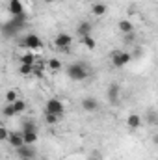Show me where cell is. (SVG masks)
Here are the masks:
<instances>
[{
  "instance_id": "cell-10",
  "label": "cell",
  "mask_w": 158,
  "mask_h": 160,
  "mask_svg": "<svg viewBox=\"0 0 158 160\" xmlns=\"http://www.w3.org/2000/svg\"><path fill=\"white\" fill-rule=\"evenodd\" d=\"M119 93H121V86H119L117 82H114V84H110V86H108L106 95H108V101H110L112 104H116V102L119 101Z\"/></svg>"
},
{
  "instance_id": "cell-21",
  "label": "cell",
  "mask_w": 158,
  "mask_h": 160,
  "mask_svg": "<svg viewBox=\"0 0 158 160\" xmlns=\"http://www.w3.org/2000/svg\"><path fill=\"white\" fill-rule=\"evenodd\" d=\"M19 97H17V91L15 89H9L7 93H6V102H15Z\"/></svg>"
},
{
  "instance_id": "cell-9",
  "label": "cell",
  "mask_w": 158,
  "mask_h": 160,
  "mask_svg": "<svg viewBox=\"0 0 158 160\" xmlns=\"http://www.w3.org/2000/svg\"><path fill=\"white\" fill-rule=\"evenodd\" d=\"M80 104H82V110H86V112H97L99 110V101L95 97H84Z\"/></svg>"
},
{
  "instance_id": "cell-12",
  "label": "cell",
  "mask_w": 158,
  "mask_h": 160,
  "mask_svg": "<svg viewBox=\"0 0 158 160\" xmlns=\"http://www.w3.org/2000/svg\"><path fill=\"white\" fill-rule=\"evenodd\" d=\"M91 32H93V24H91L89 21H82V22H78V26H77V36H78V38L91 36Z\"/></svg>"
},
{
  "instance_id": "cell-23",
  "label": "cell",
  "mask_w": 158,
  "mask_h": 160,
  "mask_svg": "<svg viewBox=\"0 0 158 160\" xmlns=\"http://www.w3.org/2000/svg\"><path fill=\"white\" fill-rule=\"evenodd\" d=\"M9 134H11V132H9V130H7L6 127H0V140L7 142V140H9Z\"/></svg>"
},
{
  "instance_id": "cell-13",
  "label": "cell",
  "mask_w": 158,
  "mask_h": 160,
  "mask_svg": "<svg viewBox=\"0 0 158 160\" xmlns=\"http://www.w3.org/2000/svg\"><path fill=\"white\" fill-rule=\"evenodd\" d=\"M117 30L125 36H130V34H134V22L128 19H121L117 22Z\"/></svg>"
},
{
  "instance_id": "cell-11",
  "label": "cell",
  "mask_w": 158,
  "mask_h": 160,
  "mask_svg": "<svg viewBox=\"0 0 158 160\" xmlns=\"http://www.w3.org/2000/svg\"><path fill=\"white\" fill-rule=\"evenodd\" d=\"M7 143H9L13 149H19V147H22V145H24V134H22V132H11V134H9V140H7Z\"/></svg>"
},
{
  "instance_id": "cell-28",
  "label": "cell",
  "mask_w": 158,
  "mask_h": 160,
  "mask_svg": "<svg viewBox=\"0 0 158 160\" xmlns=\"http://www.w3.org/2000/svg\"><path fill=\"white\" fill-rule=\"evenodd\" d=\"M32 160H39V158H32Z\"/></svg>"
},
{
  "instance_id": "cell-17",
  "label": "cell",
  "mask_w": 158,
  "mask_h": 160,
  "mask_svg": "<svg viewBox=\"0 0 158 160\" xmlns=\"http://www.w3.org/2000/svg\"><path fill=\"white\" fill-rule=\"evenodd\" d=\"M82 41V45L86 47V48H89V50H95V47H97V41L93 39V36H86V38H80Z\"/></svg>"
},
{
  "instance_id": "cell-22",
  "label": "cell",
  "mask_w": 158,
  "mask_h": 160,
  "mask_svg": "<svg viewBox=\"0 0 158 160\" xmlns=\"http://www.w3.org/2000/svg\"><path fill=\"white\" fill-rule=\"evenodd\" d=\"M36 130V123L34 121H24L22 123V132H32Z\"/></svg>"
},
{
  "instance_id": "cell-8",
  "label": "cell",
  "mask_w": 158,
  "mask_h": 160,
  "mask_svg": "<svg viewBox=\"0 0 158 160\" xmlns=\"http://www.w3.org/2000/svg\"><path fill=\"white\" fill-rule=\"evenodd\" d=\"M15 151H17V155H19L22 160H32V158H36V149H34V145H28V143H24L22 147H19V149H15Z\"/></svg>"
},
{
  "instance_id": "cell-1",
  "label": "cell",
  "mask_w": 158,
  "mask_h": 160,
  "mask_svg": "<svg viewBox=\"0 0 158 160\" xmlns=\"http://www.w3.org/2000/svg\"><path fill=\"white\" fill-rule=\"evenodd\" d=\"M89 75H91V69H87V65L84 62H75L67 67V77L71 80H75V82H82Z\"/></svg>"
},
{
  "instance_id": "cell-14",
  "label": "cell",
  "mask_w": 158,
  "mask_h": 160,
  "mask_svg": "<svg viewBox=\"0 0 158 160\" xmlns=\"http://www.w3.org/2000/svg\"><path fill=\"white\" fill-rule=\"evenodd\" d=\"M106 11H108V6H106L104 2H95V4H91V15H93V17H104Z\"/></svg>"
},
{
  "instance_id": "cell-3",
  "label": "cell",
  "mask_w": 158,
  "mask_h": 160,
  "mask_svg": "<svg viewBox=\"0 0 158 160\" xmlns=\"http://www.w3.org/2000/svg\"><path fill=\"white\" fill-rule=\"evenodd\" d=\"M63 110H65V104L58 99V97H52L45 102V114H54L58 118L63 116Z\"/></svg>"
},
{
  "instance_id": "cell-2",
  "label": "cell",
  "mask_w": 158,
  "mask_h": 160,
  "mask_svg": "<svg viewBox=\"0 0 158 160\" xmlns=\"http://www.w3.org/2000/svg\"><path fill=\"white\" fill-rule=\"evenodd\" d=\"M24 110H26V101H22V99H17L15 102H7V104L4 106L2 114H4V118H13V116H19V114H22Z\"/></svg>"
},
{
  "instance_id": "cell-20",
  "label": "cell",
  "mask_w": 158,
  "mask_h": 160,
  "mask_svg": "<svg viewBox=\"0 0 158 160\" xmlns=\"http://www.w3.org/2000/svg\"><path fill=\"white\" fill-rule=\"evenodd\" d=\"M34 69H36V65H22V63H21L19 73H21V75H24V77H30V75L34 73Z\"/></svg>"
},
{
  "instance_id": "cell-16",
  "label": "cell",
  "mask_w": 158,
  "mask_h": 160,
  "mask_svg": "<svg viewBox=\"0 0 158 160\" xmlns=\"http://www.w3.org/2000/svg\"><path fill=\"white\" fill-rule=\"evenodd\" d=\"M126 127L132 128V130L140 128V127H141V118H140L138 114H130V116L126 118Z\"/></svg>"
},
{
  "instance_id": "cell-6",
  "label": "cell",
  "mask_w": 158,
  "mask_h": 160,
  "mask_svg": "<svg viewBox=\"0 0 158 160\" xmlns=\"http://www.w3.org/2000/svg\"><path fill=\"white\" fill-rule=\"evenodd\" d=\"M130 60H132V56H130L128 52H125V50H117V52L114 54V58H112V65L119 69V67L128 65V63H130Z\"/></svg>"
},
{
  "instance_id": "cell-7",
  "label": "cell",
  "mask_w": 158,
  "mask_h": 160,
  "mask_svg": "<svg viewBox=\"0 0 158 160\" xmlns=\"http://www.w3.org/2000/svg\"><path fill=\"white\" fill-rule=\"evenodd\" d=\"M7 9H9L11 17H17V15L26 13V9H24V2H22V0H9V2H7Z\"/></svg>"
},
{
  "instance_id": "cell-5",
  "label": "cell",
  "mask_w": 158,
  "mask_h": 160,
  "mask_svg": "<svg viewBox=\"0 0 158 160\" xmlns=\"http://www.w3.org/2000/svg\"><path fill=\"white\" fill-rule=\"evenodd\" d=\"M54 45L62 50V52H71L69 48H71V45H73V36L71 34H67V32H60L58 36H56V39H54Z\"/></svg>"
},
{
  "instance_id": "cell-24",
  "label": "cell",
  "mask_w": 158,
  "mask_h": 160,
  "mask_svg": "<svg viewBox=\"0 0 158 160\" xmlns=\"http://www.w3.org/2000/svg\"><path fill=\"white\" fill-rule=\"evenodd\" d=\"M58 116H54V114H45V121L48 123V125H54V123H58Z\"/></svg>"
},
{
  "instance_id": "cell-27",
  "label": "cell",
  "mask_w": 158,
  "mask_h": 160,
  "mask_svg": "<svg viewBox=\"0 0 158 160\" xmlns=\"http://www.w3.org/2000/svg\"><path fill=\"white\" fill-rule=\"evenodd\" d=\"M43 2H47V4H50V2H56V0H43Z\"/></svg>"
},
{
  "instance_id": "cell-26",
  "label": "cell",
  "mask_w": 158,
  "mask_h": 160,
  "mask_svg": "<svg viewBox=\"0 0 158 160\" xmlns=\"http://www.w3.org/2000/svg\"><path fill=\"white\" fill-rule=\"evenodd\" d=\"M155 143L158 145V134H155Z\"/></svg>"
},
{
  "instance_id": "cell-15",
  "label": "cell",
  "mask_w": 158,
  "mask_h": 160,
  "mask_svg": "<svg viewBox=\"0 0 158 160\" xmlns=\"http://www.w3.org/2000/svg\"><path fill=\"white\" fill-rule=\"evenodd\" d=\"M19 62H21L22 65H36V56H34L32 50H26V52H22V54L19 56Z\"/></svg>"
},
{
  "instance_id": "cell-19",
  "label": "cell",
  "mask_w": 158,
  "mask_h": 160,
  "mask_svg": "<svg viewBox=\"0 0 158 160\" xmlns=\"http://www.w3.org/2000/svg\"><path fill=\"white\" fill-rule=\"evenodd\" d=\"M62 65H63V63H62L58 58H50V60L47 62V67H48L50 71H60V69H62Z\"/></svg>"
},
{
  "instance_id": "cell-25",
  "label": "cell",
  "mask_w": 158,
  "mask_h": 160,
  "mask_svg": "<svg viewBox=\"0 0 158 160\" xmlns=\"http://www.w3.org/2000/svg\"><path fill=\"white\" fill-rule=\"evenodd\" d=\"M87 160H101V158H99V157H95V155H89V157H87Z\"/></svg>"
},
{
  "instance_id": "cell-4",
  "label": "cell",
  "mask_w": 158,
  "mask_h": 160,
  "mask_svg": "<svg viewBox=\"0 0 158 160\" xmlns=\"http://www.w3.org/2000/svg\"><path fill=\"white\" fill-rule=\"evenodd\" d=\"M19 47H22L26 50H37L43 47V43H41L37 34H26L22 39H19Z\"/></svg>"
},
{
  "instance_id": "cell-18",
  "label": "cell",
  "mask_w": 158,
  "mask_h": 160,
  "mask_svg": "<svg viewBox=\"0 0 158 160\" xmlns=\"http://www.w3.org/2000/svg\"><path fill=\"white\" fill-rule=\"evenodd\" d=\"M24 134V143L28 145H34L37 142V130H32V132H22Z\"/></svg>"
}]
</instances>
